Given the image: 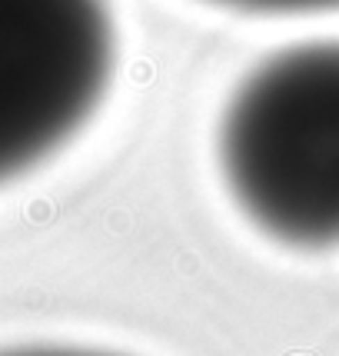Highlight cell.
I'll return each instance as SVG.
<instances>
[{"mask_svg": "<svg viewBox=\"0 0 339 356\" xmlns=\"http://www.w3.org/2000/svg\"><path fill=\"white\" fill-rule=\"evenodd\" d=\"M0 356H100V353H77V350H14Z\"/></svg>", "mask_w": 339, "mask_h": 356, "instance_id": "277c9868", "label": "cell"}, {"mask_svg": "<svg viewBox=\"0 0 339 356\" xmlns=\"http://www.w3.org/2000/svg\"><path fill=\"white\" fill-rule=\"evenodd\" d=\"M113 67L110 0H0V186L77 137Z\"/></svg>", "mask_w": 339, "mask_h": 356, "instance_id": "7a4b0ae2", "label": "cell"}, {"mask_svg": "<svg viewBox=\"0 0 339 356\" xmlns=\"http://www.w3.org/2000/svg\"><path fill=\"white\" fill-rule=\"evenodd\" d=\"M216 160L240 213L270 240L339 247V40L263 57L220 113Z\"/></svg>", "mask_w": 339, "mask_h": 356, "instance_id": "6da1fadb", "label": "cell"}, {"mask_svg": "<svg viewBox=\"0 0 339 356\" xmlns=\"http://www.w3.org/2000/svg\"><path fill=\"white\" fill-rule=\"evenodd\" d=\"M206 3L230 7V10H243V14H273V17L339 10V0H206Z\"/></svg>", "mask_w": 339, "mask_h": 356, "instance_id": "3957f363", "label": "cell"}]
</instances>
